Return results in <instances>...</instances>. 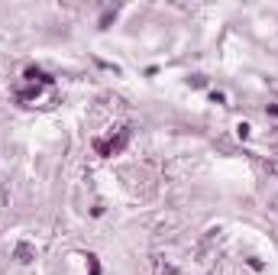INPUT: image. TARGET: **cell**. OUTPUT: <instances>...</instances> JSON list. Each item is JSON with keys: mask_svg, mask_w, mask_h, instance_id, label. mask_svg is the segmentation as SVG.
<instances>
[{"mask_svg": "<svg viewBox=\"0 0 278 275\" xmlns=\"http://www.w3.org/2000/svg\"><path fill=\"white\" fill-rule=\"evenodd\" d=\"M159 275H185V272H178L175 266H159Z\"/></svg>", "mask_w": 278, "mask_h": 275, "instance_id": "cell-5", "label": "cell"}, {"mask_svg": "<svg viewBox=\"0 0 278 275\" xmlns=\"http://www.w3.org/2000/svg\"><path fill=\"white\" fill-rule=\"evenodd\" d=\"M16 259H20V262H32V259H36V249H32L29 243H20V246H16Z\"/></svg>", "mask_w": 278, "mask_h": 275, "instance_id": "cell-3", "label": "cell"}, {"mask_svg": "<svg viewBox=\"0 0 278 275\" xmlns=\"http://www.w3.org/2000/svg\"><path fill=\"white\" fill-rule=\"evenodd\" d=\"M236 133H240V139H246V136H249V126L240 123V126H236Z\"/></svg>", "mask_w": 278, "mask_h": 275, "instance_id": "cell-6", "label": "cell"}, {"mask_svg": "<svg viewBox=\"0 0 278 275\" xmlns=\"http://www.w3.org/2000/svg\"><path fill=\"white\" fill-rule=\"evenodd\" d=\"M113 16H116V10H107V13H104V16H101V26H104V29H107V26H110V23H113Z\"/></svg>", "mask_w": 278, "mask_h": 275, "instance_id": "cell-4", "label": "cell"}, {"mask_svg": "<svg viewBox=\"0 0 278 275\" xmlns=\"http://www.w3.org/2000/svg\"><path fill=\"white\" fill-rule=\"evenodd\" d=\"M126 142H130V130H120V136H116V139H97V142H94V149L101 152V156H113V152L123 149Z\"/></svg>", "mask_w": 278, "mask_h": 275, "instance_id": "cell-1", "label": "cell"}, {"mask_svg": "<svg viewBox=\"0 0 278 275\" xmlns=\"http://www.w3.org/2000/svg\"><path fill=\"white\" fill-rule=\"evenodd\" d=\"M26 78H29L32 84H36V81H39V84H52V78H49L42 68H26Z\"/></svg>", "mask_w": 278, "mask_h": 275, "instance_id": "cell-2", "label": "cell"}]
</instances>
